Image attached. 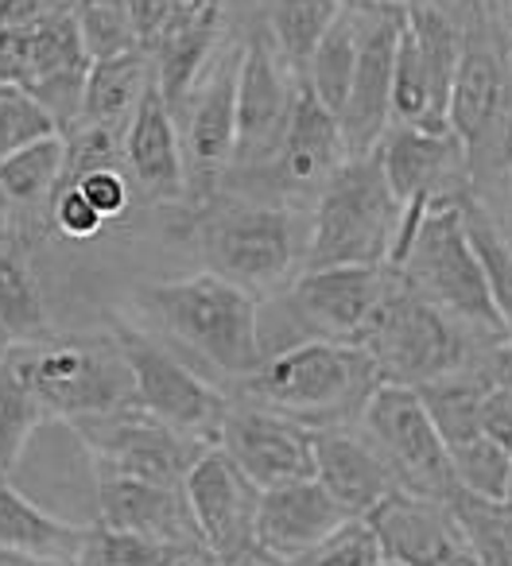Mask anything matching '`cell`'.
Returning a JSON list of instances; mask_svg holds the SVG:
<instances>
[{"mask_svg":"<svg viewBox=\"0 0 512 566\" xmlns=\"http://www.w3.org/2000/svg\"><path fill=\"white\" fill-rule=\"evenodd\" d=\"M377 385V365L357 342L326 338L292 342L276 354H264V361L244 377V392L257 408L280 411L311 431L357 419Z\"/></svg>","mask_w":512,"mask_h":566,"instance_id":"1","label":"cell"},{"mask_svg":"<svg viewBox=\"0 0 512 566\" xmlns=\"http://www.w3.org/2000/svg\"><path fill=\"white\" fill-rule=\"evenodd\" d=\"M311 221L295 206L249 202L226 198L202 206L198 249L206 256V272L221 275L252 300L269 292H288V283L303 272Z\"/></svg>","mask_w":512,"mask_h":566,"instance_id":"2","label":"cell"},{"mask_svg":"<svg viewBox=\"0 0 512 566\" xmlns=\"http://www.w3.org/2000/svg\"><path fill=\"white\" fill-rule=\"evenodd\" d=\"M140 307L171 334L179 346L195 349L206 365L226 377H249L264 361L261 303L213 272L182 280L148 283Z\"/></svg>","mask_w":512,"mask_h":566,"instance_id":"3","label":"cell"},{"mask_svg":"<svg viewBox=\"0 0 512 566\" xmlns=\"http://www.w3.org/2000/svg\"><path fill=\"white\" fill-rule=\"evenodd\" d=\"M396 226L400 206L388 190L377 151L342 159L315 195L303 268L388 264Z\"/></svg>","mask_w":512,"mask_h":566,"instance_id":"4","label":"cell"},{"mask_svg":"<svg viewBox=\"0 0 512 566\" xmlns=\"http://www.w3.org/2000/svg\"><path fill=\"white\" fill-rule=\"evenodd\" d=\"M4 361L48 419L79 423L133 403V373L117 342L102 346V342H66L48 334L40 342H12Z\"/></svg>","mask_w":512,"mask_h":566,"instance_id":"5","label":"cell"},{"mask_svg":"<svg viewBox=\"0 0 512 566\" xmlns=\"http://www.w3.org/2000/svg\"><path fill=\"white\" fill-rule=\"evenodd\" d=\"M462 55L450 86L447 128L466 159V175L478 179L481 167L504 171L512 140V78L497 48L489 9H462Z\"/></svg>","mask_w":512,"mask_h":566,"instance_id":"6","label":"cell"},{"mask_svg":"<svg viewBox=\"0 0 512 566\" xmlns=\"http://www.w3.org/2000/svg\"><path fill=\"white\" fill-rule=\"evenodd\" d=\"M462 195L466 190L431 202V210L419 221L396 275L408 283L419 300H427L447 318L493 331L504 342L497 311L485 292V275H481V264L473 256L470 237H466L462 226Z\"/></svg>","mask_w":512,"mask_h":566,"instance_id":"7","label":"cell"},{"mask_svg":"<svg viewBox=\"0 0 512 566\" xmlns=\"http://www.w3.org/2000/svg\"><path fill=\"white\" fill-rule=\"evenodd\" d=\"M357 346L373 357L380 385L419 388L427 380L462 373L466 361V342L458 334L454 318H447L427 300H419L396 272Z\"/></svg>","mask_w":512,"mask_h":566,"instance_id":"8","label":"cell"},{"mask_svg":"<svg viewBox=\"0 0 512 566\" xmlns=\"http://www.w3.org/2000/svg\"><path fill=\"white\" fill-rule=\"evenodd\" d=\"M462 55V24L454 12L424 0H404V24L393 55V125L450 133V86Z\"/></svg>","mask_w":512,"mask_h":566,"instance_id":"9","label":"cell"},{"mask_svg":"<svg viewBox=\"0 0 512 566\" xmlns=\"http://www.w3.org/2000/svg\"><path fill=\"white\" fill-rule=\"evenodd\" d=\"M113 342H117L121 357L133 373L136 408L148 411L151 419H159L171 431L187 434L202 447H213L229 408H233L226 392H218L182 357H175L171 349L159 346L156 338H148L136 326L113 323Z\"/></svg>","mask_w":512,"mask_h":566,"instance_id":"10","label":"cell"},{"mask_svg":"<svg viewBox=\"0 0 512 566\" xmlns=\"http://www.w3.org/2000/svg\"><path fill=\"white\" fill-rule=\"evenodd\" d=\"M237 59L241 48L213 51L206 71L171 113L179 128L182 171H187V202L210 206L221 195L237 148Z\"/></svg>","mask_w":512,"mask_h":566,"instance_id":"11","label":"cell"},{"mask_svg":"<svg viewBox=\"0 0 512 566\" xmlns=\"http://www.w3.org/2000/svg\"><path fill=\"white\" fill-rule=\"evenodd\" d=\"M71 431L82 439L94 473H113V478L151 481V485L182 489V478L202 454V442L171 431L136 403L117 411H105L94 419H79Z\"/></svg>","mask_w":512,"mask_h":566,"instance_id":"12","label":"cell"},{"mask_svg":"<svg viewBox=\"0 0 512 566\" xmlns=\"http://www.w3.org/2000/svg\"><path fill=\"white\" fill-rule=\"evenodd\" d=\"M357 419H362V434L380 450L400 489L435 496V501H450L458 493L447 447L427 419L416 388L377 385Z\"/></svg>","mask_w":512,"mask_h":566,"instance_id":"13","label":"cell"},{"mask_svg":"<svg viewBox=\"0 0 512 566\" xmlns=\"http://www.w3.org/2000/svg\"><path fill=\"white\" fill-rule=\"evenodd\" d=\"M295 78L280 63L269 32L244 40L237 59V148L229 171H264L284 140L295 102Z\"/></svg>","mask_w":512,"mask_h":566,"instance_id":"14","label":"cell"},{"mask_svg":"<svg viewBox=\"0 0 512 566\" xmlns=\"http://www.w3.org/2000/svg\"><path fill=\"white\" fill-rule=\"evenodd\" d=\"M362 20V48H357L354 82H349L346 105L338 113L342 148L346 159L369 156L380 136L393 125V55L396 35L404 24V0L393 4H354Z\"/></svg>","mask_w":512,"mask_h":566,"instance_id":"15","label":"cell"},{"mask_svg":"<svg viewBox=\"0 0 512 566\" xmlns=\"http://www.w3.org/2000/svg\"><path fill=\"white\" fill-rule=\"evenodd\" d=\"M182 501H187L190 524L198 543L218 558L221 566L252 551L257 532V504L261 489L252 485L241 470L226 458L221 447H206L182 478Z\"/></svg>","mask_w":512,"mask_h":566,"instance_id":"16","label":"cell"},{"mask_svg":"<svg viewBox=\"0 0 512 566\" xmlns=\"http://www.w3.org/2000/svg\"><path fill=\"white\" fill-rule=\"evenodd\" d=\"M393 268L385 264H338L303 268L288 283V311L311 338L357 342L385 295Z\"/></svg>","mask_w":512,"mask_h":566,"instance_id":"17","label":"cell"},{"mask_svg":"<svg viewBox=\"0 0 512 566\" xmlns=\"http://www.w3.org/2000/svg\"><path fill=\"white\" fill-rule=\"evenodd\" d=\"M380 558L396 566H473L466 551L462 527L447 501L419 496L408 489L388 493L365 516Z\"/></svg>","mask_w":512,"mask_h":566,"instance_id":"18","label":"cell"},{"mask_svg":"<svg viewBox=\"0 0 512 566\" xmlns=\"http://www.w3.org/2000/svg\"><path fill=\"white\" fill-rule=\"evenodd\" d=\"M213 447L261 489L311 478V427L269 408H229Z\"/></svg>","mask_w":512,"mask_h":566,"instance_id":"19","label":"cell"},{"mask_svg":"<svg viewBox=\"0 0 512 566\" xmlns=\"http://www.w3.org/2000/svg\"><path fill=\"white\" fill-rule=\"evenodd\" d=\"M342 524H349V516L315 478L288 481L261 493L252 551H261L280 566H295L315 547H323Z\"/></svg>","mask_w":512,"mask_h":566,"instance_id":"20","label":"cell"},{"mask_svg":"<svg viewBox=\"0 0 512 566\" xmlns=\"http://www.w3.org/2000/svg\"><path fill=\"white\" fill-rule=\"evenodd\" d=\"M311 478L334 496V504L349 520H365L388 493L400 489L380 450L349 427L311 431Z\"/></svg>","mask_w":512,"mask_h":566,"instance_id":"21","label":"cell"},{"mask_svg":"<svg viewBox=\"0 0 512 566\" xmlns=\"http://www.w3.org/2000/svg\"><path fill=\"white\" fill-rule=\"evenodd\" d=\"M121 171H125L128 187L140 190L148 202H187L179 128H175V117L159 97L156 82L144 90L140 105L121 136Z\"/></svg>","mask_w":512,"mask_h":566,"instance_id":"22","label":"cell"},{"mask_svg":"<svg viewBox=\"0 0 512 566\" xmlns=\"http://www.w3.org/2000/svg\"><path fill=\"white\" fill-rule=\"evenodd\" d=\"M342 159H346V148H342L338 117L323 109L315 94L300 82L284 140H280L272 164L264 167V175H272L280 195H318L323 182L338 171Z\"/></svg>","mask_w":512,"mask_h":566,"instance_id":"23","label":"cell"},{"mask_svg":"<svg viewBox=\"0 0 512 566\" xmlns=\"http://www.w3.org/2000/svg\"><path fill=\"white\" fill-rule=\"evenodd\" d=\"M97 485V527L125 532L148 543H198V532L190 524L182 489L151 485V481L113 478L94 473Z\"/></svg>","mask_w":512,"mask_h":566,"instance_id":"24","label":"cell"},{"mask_svg":"<svg viewBox=\"0 0 512 566\" xmlns=\"http://www.w3.org/2000/svg\"><path fill=\"white\" fill-rule=\"evenodd\" d=\"M63 175V136H48L0 159V229L32 244L51 226V198Z\"/></svg>","mask_w":512,"mask_h":566,"instance_id":"25","label":"cell"},{"mask_svg":"<svg viewBox=\"0 0 512 566\" xmlns=\"http://www.w3.org/2000/svg\"><path fill=\"white\" fill-rule=\"evenodd\" d=\"M86 535L90 527L51 516L48 509L28 501L9 478H0V551H17V555L43 558V563L74 566Z\"/></svg>","mask_w":512,"mask_h":566,"instance_id":"26","label":"cell"},{"mask_svg":"<svg viewBox=\"0 0 512 566\" xmlns=\"http://www.w3.org/2000/svg\"><path fill=\"white\" fill-rule=\"evenodd\" d=\"M148 86H151V66L140 51L90 63L86 82H82L79 120H74V125L125 133L128 117L136 113V105H140V97Z\"/></svg>","mask_w":512,"mask_h":566,"instance_id":"27","label":"cell"},{"mask_svg":"<svg viewBox=\"0 0 512 566\" xmlns=\"http://www.w3.org/2000/svg\"><path fill=\"white\" fill-rule=\"evenodd\" d=\"M28 252L32 244L17 233H0V331L12 342L48 338V303Z\"/></svg>","mask_w":512,"mask_h":566,"instance_id":"28","label":"cell"},{"mask_svg":"<svg viewBox=\"0 0 512 566\" xmlns=\"http://www.w3.org/2000/svg\"><path fill=\"white\" fill-rule=\"evenodd\" d=\"M357 48H362V20H357L354 4H342L338 20L326 28V35L318 40V48L311 51L307 71H303V86L315 94V102L323 109H331L334 117L342 113L349 94V82H354L357 66Z\"/></svg>","mask_w":512,"mask_h":566,"instance_id":"29","label":"cell"},{"mask_svg":"<svg viewBox=\"0 0 512 566\" xmlns=\"http://www.w3.org/2000/svg\"><path fill=\"white\" fill-rule=\"evenodd\" d=\"M462 226H466V237H470L473 256H478V264H481V275H485V292L497 311L501 334L512 346V241L504 237V229L497 226L489 206L481 202L473 190L462 195Z\"/></svg>","mask_w":512,"mask_h":566,"instance_id":"30","label":"cell"},{"mask_svg":"<svg viewBox=\"0 0 512 566\" xmlns=\"http://www.w3.org/2000/svg\"><path fill=\"white\" fill-rule=\"evenodd\" d=\"M338 12H342L338 0H272L269 4V28L264 32H269L280 63L295 78H303L311 51L318 48L326 28L338 20Z\"/></svg>","mask_w":512,"mask_h":566,"instance_id":"31","label":"cell"},{"mask_svg":"<svg viewBox=\"0 0 512 566\" xmlns=\"http://www.w3.org/2000/svg\"><path fill=\"white\" fill-rule=\"evenodd\" d=\"M450 473H454V489L478 501L504 504L512 501V450L497 439L493 431H478L473 439L458 442L447 450Z\"/></svg>","mask_w":512,"mask_h":566,"instance_id":"32","label":"cell"},{"mask_svg":"<svg viewBox=\"0 0 512 566\" xmlns=\"http://www.w3.org/2000/svg\"><path fill=\"white\" fill-rule=\"evenodd\" d=\"M447 504L454 512L458 527H462L473 566H512V501L493 504L454 493Z\"/></svg>","mask_w":512,"mask_h":566,"instance_id":"33","label":"cell"},{"mask_svg":"<svg viewBox=\"0 0 512 566\" xmlns=\"http://www.w3.org/2000/svg\"><path fill=\"white\" fill-rule=\"evenodd\" d=\"M71 24L90 63L140 51L128 0H71Z\"/></svg>","mask_w":512,"mask_h":566,"instance_id":"34","label":"cell"},{"mask_svg":"<svg viewBox=\"0 0 512 566\" xmlns=\"http://www.w3.org/2000/svg\"><path fill=\"white\" fill-rule=\"evenodd\" d=\"M43 423H48V416L35 403V396L20 385V377L9 369V361H0V478H9L17 470L28 442H32V434Z\"/></svg>","mask_w":512,"mask_h":566,"instance_id":"35","label":"cell"},{"mask_svg":"<svg viewBox=\"0 0 512 566\" xmlns=\"http://www.w3.org/2000/svg\"><path fill=\"white\" fill-rule=\"evenodd\" d=\"M48 136H59L48 109L32 94L0 82V159H9L12 151L28 148L35 140H48Z\"/></svg>","mask_w":512,"mask_h":566,"instance_id":"36","label":"cell"},{"mask_svg":"<svg viewBox=\"0 0 512 566\" xmlns=\"http://www.w3.org/2000/svg\"><path fill=\"white\" fill-rule=\"evenodd\" d=\"M380 547L373 539L365 520H349L342 524L323 547H315L307 558H300L295 566H380Z\"/></svg>","mask_w":512,"mask_h":566,"instance_id":"37","label":"cell"},{"mask_svg":"<svg viewBox=\"0 0 512 566\" xmlns=\"http://www.w3.org/2000/svg\"><path fill=\"white\" fill-rule=\"evenodd\" d=\"M159 543L136 539L125 532H109V527H90L82 555L74 558V566H151Z\"/></svg>","mask_w":512,"mask_h":566,"instance_id":"38","label":"cell"},{"mask_svg":"<svg viewBox=\"0 0 512 566\" xmlns=\"http://www.w3.org/2000/svg\"><path fill=\"white\" fill-rule=\"evenodd\" d=\"M485 385V427L512 450V346L501 342L493 357H489V369L481 377Z\"/></svg>","mask_w":512,"mask_h":566,"instance_id":"39","label":"cell"},{"mask_svg":"<svg viewBox=\"0 0 512 566\" xmlns=\"http://www.w3.org/2000/svg\"><path fill=\"white\" fill-rule=\"evenodd\" d=\"M71 187L79 190L90 206H94L97 218H102L105 226H109V221H117L121 213L128 210V202H133V187H128V179H125V171H121V167H102V171H90V175H82L79 182H71Z\"/></svg>","mask_w":512,"mask_h":566,"instance_id":"40","label":"cell"},{"mask_svg":"<svg viewBox=\"0 0 512 566\" xmlns=\"http://www.w3.org/2000/svg\"><path fill=\"white\" fill-rule=\"evenodd\" d=\"M51 229L63 233L66 241H90L105 229V221L97 218V210L79 195L74 187L66 190H55L51 198Z\"/></svg>","mask_w":512,"mask_h":566,"instance_id":"41","label":"cell"},{"mask_svg":"<svg viewBox=\"0 0 512 566\" xmlns=\"http://www.w3.org/2000/svg\"><path fill=\"white\" fill-rule=\"evenodd\" d=\"M71 12V0H0V28L43 24Z\"/></svg>","mask_w":512,"mask_h":566,"instance_id":"42","label":"cell"},{"mask_svg":"<svg viewBox=\"0 0 512 566\" xmlns=\"http://www.w3.org/2000/svg\"><path fill=\"white\" fill-rule=\"evenodd\" d=\"M151 566H221V563L202 543H167V547H156Z\"/></svg>","mask_w":512,"mask_h":566,"instance_id":"43","label":"cell"},{"mask_svg":"<svg viewBox=\"0 0 512 566\" xmlns=\"http://www.w3.org/2000/svg\"><path fill=\"white\" fill-rule=\"evenodd\" d=\"M489 24H493L497 48H501V59L512 78V0H493V4H489Z\"/></svg>","mask_w":512,"mask_h":566,"instance_id":"44","label":"cell"},{"mask_svg":"<svg viewBox=\"0 0 512 566\" xmlns=\"http://www.w3.org/2000/svg\"><path fill=\"white\" fill-rule=\"evenodd\" d=\"M0 566H66V563H43V558H28L17 551H0Z\"/></svg>","mask_w":512,"mask_h":566,"instance_id":"45","label":"cell"},{"mask_svg":"<svg viewBox=\"0 0 512 566\" xmlns=\"http://www.w3.org/2000/svg\"><path fill=\"white\" fill-rule=\"evenodd\" d=\"M226 566H280V563H272V558L261 555V551H249V555L233 558V563H226Z\"/></svg>","mask_w":512,"mask_h":566,"instance_id":"46","label":"cell"},{"mask_svg":"<svg viewBox=\"0 0 512 566\" xmlns=\"http://www.w3.org/2000/svg\"><path fill=\"white\" fill-rule=\"evenodd\" d=\"M504 179H509V206H512V140H509V159H504Z\"/></svg>","mask_w":512,"mask_h":566,"instance_id":"47","label":"cell"},{"mask_svg":"<svg viewBox=\"0 0 512 566\" xmlns=\"http://www.w3.org/2000/svg\"><path fill=\"white\" fill-rule=\"evenodd\" d=\"M424 4H435V9H447V12H454L462 0H424Z\"/></svg>","mask_w":512,"mask_h":566,"instance_id":"48","label":"cell"},{"mask_svg":"<svg viewBox=\"0 0 512 566\" xmlns=\"http://www.w3.org/2000/svg\"><path fill=\"white\" fill-rule=\"evenodd\" d=\"M9 349H12V338L4 331H0V361H4V354H9Z\"/></svg>","mask_w":512,"mask_h":566,"instance_id":"49","label":"cell"},{"mask_svg":"<svg viewBox=\"0 0 512 566\" xmlns=\"http://www.w3.org/2000/svg\"><path fill=\"white\" fill-rule=\"evenodd\" d=\"M493 0H462V9H489Z\"/></svg>","mask_w":512,"mask_h":566,"instance_id":"50","label":"cell"},{"mask_svg":"<svg viewBox=\"0 0 512 566\" xmlns=\"http://www.w3.org/2000/svg\"><path fill=\"white\" fill-rule=\"evenodd\" d=\"M338 4H393V0H338Z\"/></svg>","mask_w":512,"mask_h":566,"instance_id":"51","label":"cell"},{"mask_svg":"<svg viewBox=\"0 0 512 566\" xmlns=\"http://www.w3.org/2000/svg\"><path fill=\"white\" fill-rule=\"evenodd\" d=\"M380 566H396V563H380Z\"/></svg>","mask_w":512,"mask_h":566,"instance_id":"52","label":"cell"}]
</instances>
